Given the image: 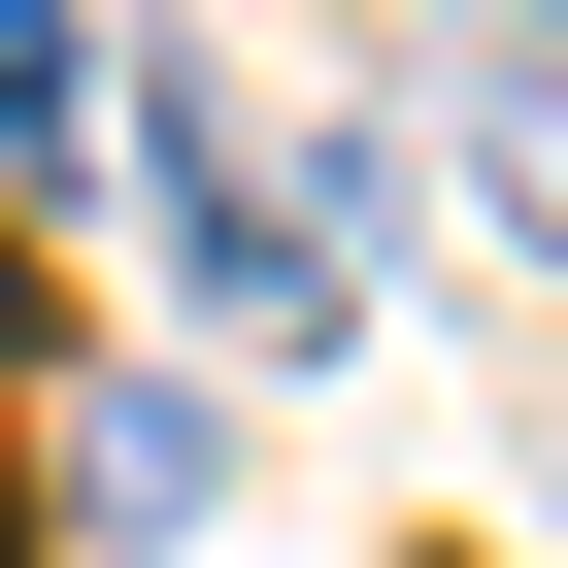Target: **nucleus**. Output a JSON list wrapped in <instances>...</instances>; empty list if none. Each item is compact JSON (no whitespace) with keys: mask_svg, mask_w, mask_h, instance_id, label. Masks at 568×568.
I'll use <instances>...</instances> for the list:
<instances>
[{"mask_svg":"<svg viewBox=\"0 0 568 568\" xmlns=\"http://www.w3.org/2000/svg\"><path fill=\"white\" fill-rule=\"evenodd\" d=\"M68 134H134V101H101V34H68V0H0V168H68Z\"/></svg>","mask_w":568,"mask_h":568,"instance_id":"2","label":"nucleus"},{"mask_svg":"<svg viewBox=\"0 0 568 568\" xmlns=\"http://www.w3.org/2000/svg\"><path fill=\"white\" fill-rule=\"evenodd\" d=\"M435 168L568 267V0H535V34H435Z\"/></svg>","mask_w":568,"mask_h":568,"instance_id":"1","label":"nucleus"}]
</instances>
